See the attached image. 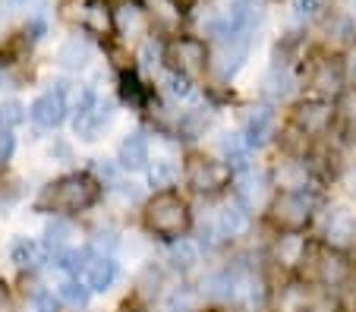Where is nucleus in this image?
I'll return each instance as SVG.
<instances>
[{
  "label": "nucleus",
  "instance_id": "1",
  "mask_svg": "<svg viewBox=\"0 0 356 312\" xmlns=\"http://www.w3.org/2000/svg\"><path fill=\"white\" fill-rule=\"evenodd\" d=\"M101 199V183L92 174H67L57 183H51L41 196V208H51L57 215H76V211L92 208Z\"/></svg>",
  "mask_w": 356,
  "mask_h": 312
},
{
  "label": "nucleus",
  "instance_id": "2",
  "mask_svg": "<svg viewBox=\"0 0 356 312\" xmlns=\"http://www.w3.org/2000/svg\"><path fill=\"white\" fill-rule=\"evenodd\" d=\"M145 227L161 240H177L189 227V205L170 190L155 192V199L145 205Z\"/></svg>",
  "mask_w": 356,
  "mask_h": 312
},
{
  "label": "nucleus",
  "instance_id": "3",
  "mask_svg": "<svg viewBox=\"0 0 356 312\" xmlns=\"http://www.w3.org/2000/svg\"><path fill=\"white\" fill-rule=\"evenodd\" d=\"M249 48H252V35H224L215 41L209 51V67L221 82H230L243 67H246Z\"/></svg>",
  "mask_w": 356,
  "mask_h": 312
},
{
  "label": "nucleus",
  "instance_id": "4",
  "mask_svg": "<svg viewBox=\"0 0 356 312\" xmlns=\"http://www.w3.org/2000/svg\"><path fill=\"white\" fill-rule=\"evenodd\" d=\"M70 82H54L51 92H41L32 104H29V120L35 123L38 129H57L63 126V120L70 117Z\"/></svg>",
  "mask_w": 356,
  "mask_h": 312
},
{
  "label": "nucleus",
  "instance_id": "5",
  "mask_svg": "<svg viewBox=\"0 0 356 312\" xmlns=\"http://www.w3.org/2000/svg\"><path fill=\"white\" fill-rule=\"evenodd\" d=\"M325 243L337 252L356 249V205L334 202L325 211Z\"/></svg>",
  "mask_w": 356,
  "mask_h": 312
},
{
  "label": "nucleus",
  "instance_id": "6",
  "mask_svg": "<svg viewBox=\"0 0 356 312\" xmlns=\"http://www.w3.org/2000/svg\"><path fill=\"white\" fill-rule=\"evenodd\" d=\"M268 208L281 231H302V227L312 221V208H316V205H312V199L302 190V192H281Z\"/></svg>",
  "mask_w": 356,
  "mask_h": 312
},
{
  "label": "nucleus",
  "instance_id": "7",
  "mask_svg": "<svg viewBox=\"0 0 356 312\" xmlns=\"http://www.w3.org/2000/svg\"><path fill=\"white\" fill-rule=\"evenodd\" d=\"M230 176H234L230 164L218 161V158H195V161H189V167H186V180L195 192L224 190V186L230 183Z\"/></svg>",
  "mask_w": 356,
  "mask_h": 312
},
{
  "label": "nucleus",
  "instance_id": "8",
  "mask_svg": "<svg viewBox=\"0 0 356 312\" xmlns=\"http://www.w3.org/2000/svg\"><path fill=\"white\" fill-rule=\"evenodd\" d=\"M234 180H236L234 196L240 199L249 211H262L271 205V176L268 174L249 167V170H243V174H236Z\"/></svg>",
  "mask_w": 356,
  "mask_h": 312
},
{
  "label": "nucleus",
  "instance_id": "9",
  "mask_svg": "<svg viewBox=\"0 0 356 312\" xmlns=\"http://www.w3.org/2000/svg\"><path fill=\"white\" fill-rule=\"evenodd\" d=\"M275 129H277V110L275 104H259L246 114V123H243V139L252 151L265 149V145L275 139Z\"/></svg>",
  "mask_w": 356,
  "mask_h": 312
},
{
  "label": "nucleus",
  "instance_id": "10",
  "mask_svg": "<svg viewBox=\"0 0 356 312\" xmlns=\"http://www.w3.org/2000/svg\"><path fill=\"white\" fill-rule=\"evenodd\" d=\"M170 60H174L177 73H199V69L209 67V48L202 38H177L170 44Z\"/></svg>",
  "mask_w": 356,
  "mask_h": 312
},
{
  "label": "nucleus",
  "instance_id": "11",
  "mask_svg": "<svg viewBox=\"0 0 356 312\" xmlns=\"http://www.w3.org/2000/svg\"><path fill=\"white\" fill-rule=\"evenodd\" d=\"M79 281H86V284L92 287V293H108L111 287L120 281V262H117L114 256H101V252L92 249V258H88Z\"/></svg>",
  "mask_w": 356,
  "mask_h": 312
},
{
  "label": "nucleus",
  "instance_id": "12",
  "mask_svg": "<svg viewBox=\"0 0 356 312\" xmlns=\"http://www.w3.org/2000/svg\"><path fill=\"white\" fill-rule=\"evenodd\" d=\"M271 186L281 192H302L309 186V167L300 158H281V161L271 167Z\"/></svg>",
  "mask_w": 356,
  "mask_h": 312
},
{
  "label": "nucleus",
  "instance_id": "13",
  "mask_svg": "<svg viewBox=\"0 0 356 312\" xmlns=\"http://www.w3.org/2000/svg\"><path fill=\"white\" fill-rule=\"evenodd\" d=\"M331 120H334V104L325 101V98H309V101H302L296 108V123L309 136H322L325 129L331 126Z\"/></svg>",
  "mask_w": 356,
  "mask_h": 312
},
{
  "label": "nucleus",
  "instance_id": "14",
  "mask_svg": "<svg viewBox=\"0 0 356 312\" xmlns=\"http://www.w3.org/2000/svg\"><path fill=\"white\" fill-rule=\"evenodd\" d=\"M215 217H218V231H221V240L240 237V233H246L249 224H252V211H249L236 196L230 199V202H224L221 208L215 211Z\"/></svg>",
  "mask_w": 356,
  "mask_h": 312
},
{
  "label": "nucleus",
  "instance_id": "15",
  "mask_svg": "<svg viewBox=\"0 0 356 312\" xmlns=\"http://www.w3.org/2000/svg\"><path fill=\"white\" fill-rule=\"evenodd\" d=\"M236 287H240V272H234V268H218V272L205 274V281H202V297L211 299V303H230V299H236Z\"/></svg>",
  "mask_w": 356,
  "mask_h": 312
},
{
  "label": "nucleus",
  "instance_id": "16",
  "mask_svg": "<svg viewBox=\"0 0 356 312\" xmlns=\"http://www.w3.org/2000/svg\"><path fill=\"white\" fill-rule=\"evenodd\" d=\"M293 88H296V76H293V69H290L287 63H281V60H277L275 67H271L268 73L262 76V95L268 98L271 104L287 101V98L293 95Z\"/></svg>",
  "mask_w": 356,
  "mask_h": 312
},
{
  "label": "nucleus",
  "instance_id": "17",
  "mask_svg": "<svg viewBox=\"0 0 356 312\" xmlns=\"http://www.w3.org/2000/svg\"><path fill=\"white\" fill-rule=\"evenodd\" d=\"M57 63H60V69H67V73L86 69L88 63H92V41H88L86 35H70L60 48H57Z\"/></svg>",
  "mask_w": 356,
  "mask_h": 312
},
{
  "label": "nucleus",
  "instance_id": "18",
  "mask_svg": "<svg viewBox=\"0 0 356 312\" xmlns=\"http://www.w3.org/2000/svg\"><path fill=\"white\" fill-rule=\"evenodd\" d=\"M117 164L123 170H148L152 155H148V139L142 133H129L117 145Z\"/></svg>",
  "mask_w": 356,
  "mask_h": 312
},
{
  "label": "nucleus",
  "instance_id": "19",
  "mask_svg": "<svg viewBox=\"0 0 356 312\" xmlns=\"http://www.w3.org/2000/svg\"><path fill=\"white\" fill-rule=\"evenodd\" d=\"M306 237H302V231H284L277 233L275 240V258L281 265H287V268H293V265H300L302 258H306Z\"/></svg>",
  "mask_w": 356,
  "mask_h": 312
},
{
  "label": "nucleus",
  "instance_id": "20",
  "mask_svg": "<svg viewBox=\"0 0 356 312\" xmlns=\"http://www.w3.org/2000/svg\"><path fill=\"white\" fill-rule=\"evenodd\" d=\"M114 28H117L120 35H127V38H136V35H142V32L148 28L145 10H142L139 3H133V0L120 3V7L114 10Z\"/></svg>",
  "mask_w": 356,
  "mask_h": 312
},
{
  "label": "nucleus",
  "instance_id": "21",
  "mask_svg": "<svg viewBox=\"0 0 356 312\" xmlns=\"http://www.w3.org/2000/svg\"><path fill=\"white\" fill-rule=\"evenodd\" d=\"M347 63L341 60H322L316 67V76H312V85L318 88V92H331V95H337V92H343V82H347Z\"/></svg>",
  "mask_w": 356,
  "mask_h": 312
},
{
  "label": "nucleus",
  "instance_id": "22",
  "mask_svg": "<svg viewBox=\"0 0 356 312\" xmlns=\"http://www.w3.org/2000/svg\"><path fill=\"white\" fill-rule=\"evenodd\" d=\"M79 22L95 35H108L114 28V13L108 10L104 0H86L79 10Z\"/></svg>",
  "mask_w": 356,
  "mask_h": 312
},
{
  "label": "nucleus",
  "instance_id": "23",
  "mask_svg": "<svg viewBox=\"0 0 356 312\" xmlns=\"http://www.w3.org/2000/svg\"><path fill=\"white\" fill-rule=\"evenodd\" d=\"M168 258L174 268L180 272H193L195 265L202 262V246L199 240H189V237H177L168 243Z\"/></svg>",
  "mask_w": 356,
  "mask_h": 312
},
{
  "label": "nucleus",
  "instance_id": "24",
  "mask_svg": "<svg viewBox=\"0 0 356 312\" xmlns=\"http://www.w3.org/2000/svg\"><path fill=\"white\" fill-rule=\"evenodd\" d=\"M114 117H117V101H98V108H95V114L88 117L86 123H82L76 133H79L86 142H95V139H101V133L104 129H111V123H114Z\"/></svg>",
  "mask_w": 356,
  "mask_h": 312
},
{
  "label": "nucleus",
  "instance_id": "25",
  "mask_svg": "<svg viewBox=\"0 0 356 312\" xmlns=\"http://www.w3.org/2000/svg\"><path fill=\"white\" fill-rule=\"evenodd\" d=\"M73 221L63 215H54L51 221L44 224V249L47 256L51 252H60V249H70V237H73Z\"/></svg>",
  "mask_w": 356,
  "mask_h": 312
},
{
  "label": "nucleus",
  "instance_id": "26",
  "mask_svg": "<svg viewBox=\"0 0 356 312\" xmlns=\"http://www.w3.org/2000/svg\"><path fill=\"white\" fill-rule=\"evenodd\" d=\"M177 176H180V164L170 161V158H155V161L148 164V186L155 192H164L177 183Z\"/></svg>",
  "mask_w": 356,
  "mask_h": 312
},
{
  "label": "nucleus",
  "instance_id": "27",
  "mask_svg": "<svg viewBox=\"0 0 356 312\" xmlns=\"http://www.w3.org/2000/svg\"><path fill=\"white\" fill-rule=\"evenodd\" d=\"M10 258H13L16 268H35L38 262L47 258V249H44V243H35V240L22 237L10 246Z\"/></svg>",
  "mask_w": 356,
  "mask_h": 312
},
{
  "label": "nucleus",
  "instance_id": "28",
  "mask_svg": "<svg viewBox=\"0 0 356 312\" xmlns=\"http://www.w3.org/2000/svg\"><path fill=\"white\" fill-rule=\"evenodd\" d=\"M211 126H215V110H209V108L186 110V114L180 117V129L186 133V139H202Z\"/></svg>",
  "mask_w": 356,
  "mask_h": 312
},
{
  "label": "nucleus",
  "instance_id": "29",
  "mask_svg": "<svg viewBox=\"0 0 356 312\" xmlns=\"http://www.w3.org/2000/svg\"><path fill=\"white\" fill-rule=\"evenodd\" d=\"M57 297H60V303L73 306V309H86L92 303V287L79 278H67L57 284Z\"/></svg>",
  "mask_w": 356,
  "mask_h": 312
},
{
  "label": "nucleus",
  "instance_id": "30",
  "mask_svg": "<svg viewBox=\"0 0 356 312\" xmlns=\"http://www.w3.org/2000/svg\"><path fill=\"white\" fill-rule=\"evenodd\" d=\"M98 101H101V98H98V92H95L92 85H82L79 92H76V101L70 104V114H73V126H76V129H79L82 123H86L88 117L95 114Z\"/></svg>",
  "mask_w": 356,
  "mask_h": 312
},
{
  "label": "nucleus",
  "instance_id": "31",
  "mask_svg": "<svg viewBox=\"0 0 356 312\" xmlns=\"http://www.w3.org/2000/svg\"><path fill=\"white\" fill-rule=\"evenodd\" d=\"M202 290H195V287H174L170 290V297H168V309L170 312H195L202 306Z\"/></svg>",
  "mask_w": 356,
  "mask_h": 312
},
{
  "label": "nucleus",
  "instance_id": "32",
  "mask_svg": "<svg viewBox=\"0 0 356 312\" xmlns=\"http://www.w3.org/2000/svg\"><path fill=\"white\" fill-rule=\"evenodd\" d=\"M161 88H164V95L174 98V101H186V98L193 95V79H189L186 73L168 69V73L161 76Z\"/></svg>",
  "mask_w": 356,
  "mask_h": 312
},
{
  "label": "nucleus",
  "instance_id": "33",
  "mask_svg": "<svg viewBox=\"0 0 356 312\" xmlns=\"http://www.w3.org/2000/svg\"><path fill=\"white\" fill-rule=\"evenodd\" d=\"M347 278H350V265L343 262V258H325V265H322V281L325 284L341 287Z\"/></svg>",
  "mask_w": 356,
  "mask_h": 312
},
{
  "label": "nucleus",
  "instance_id": "34",
  "mask_svg": "<svg viewBox=\"0 0 356 312\" xmlns=\"http://www.w3.org/2000/svg\"><path fill=\"white\" fill-rule=\"evenodd\" d=\"M325 3H328V0H290V10H293V16L300 22H312L322 16Z\"/></svg>",
  "mask_w": 356,
  "mask_h": 312
},
{
  "label": "nucleus",
  "instance_id": "35",
  "mask_svg": "<svg viewBox=\"0 0 356 312\" xmlns=\"http://www.w3.org/2000/svg\"><path fill=\"white\" fill-rule=\"evenodd\" d=\"M26 120V108L19 101H3L0 104V129H13Z\"/></svg>",
  "mask_w": 356,
  "mask_h": 312
},
{
  "label": "nucleus",
  "instance_id": "36",
  "mask_svg": "<svg viewBox=\"0 0 356 312\" xmlns=\"http://www.w3.org/2000/svg\"><path fill=\"white\" fill-rule=\"evenodd\" d=\"M309 309V299L300 287H284V297H281V312H306Z\"/></svg>",
  "mask_w": 356,
  "mask_h": 312
},
{
  "label": "nucleus",
  "instance_id": "37",
  "mask_svg": "<svg viewBox=\"0 0 356 312\" xmlns=\"http://www.w3.org/2000/svg\"><path fill=\"white\" fill-rule=\"evenodd\" d=\"M114 192L123 199V202H129V205H139L142 199H145V192H142V186H139V183H133V180H127V176H120V180H117Z\"/></svg>",
  "mask_w": 356,
  "mask_h": 312
},
{
  "label": "nucleus",
  "instance_id": "38",
  "mask_svg": "<svg viewBox=\"0 0 356 312\" xmlns=\"http://www.w3.org/2000/svg\"><path fill=\"white\" fill-rule=\"evenodd\" d=\"M32 306H35V312H57L60 309V297L54 290H38L32 297Z\"/></svg>",
  "mask_w": 356,
  "mask_h": 312
},
{
  "label": "nucleus",
  "instance_id": "39",
  "mask_svg": "<svg viewBox=\"0 0 356 312\" xmlns=\"http://www.w3.org/2000/svg\"><path fill=\"white\" fill-rule=\"evenodd\" d=\"M123 98H127L133 108H139L142 104V85H139V79H136L133 73L123 76Z\"/></svg>",
  "mask_w": 356,
  "mask_h": 312
},
{
  "label": "nucleus",
  "instance_id": "40",
  "mask_svg": "<svg viewBox=\"0 0 356 312\" xmlns=\"http://www.w3.org/2000/svg\"><path fill=\"white\" fill-rule=\"evenodd\" d=\"M26 32H29V38H32V41H41V38H44V32H47V16H44V10H38V13L29 19Z\"/></svg>",
  "mask_w": 356,
  "mask_h": 312
},
{
  "label": "nucleus",
  "instance_id": "41",
  "mask_svg": "<svg viewBox=\"0 0 356 312\" xmlns=\"http://www.w3.org/2000/svg\"><path fill=\"white\" fill-rule=\"evenodd\" d=\"M16 151V136H13V129H0V164L10 161Z\"/></svg>",
  "mask_w": 356,
  "mask_h": 312
},
{
  "label": "nucleus",
  "instance_id": "42",
  "mask_svg": "<svg viewBox=\"0 0 356 312\" xmlns=\"http://www.w3.org/2000/svg\"><path fill=\"white\" fill-rule=\"evenodd\" d=\"M51 158L60 164L73 161V149H70V142H63V139H54V145H51Z\"/></svg>",
  "mask_w": 356,
  "mask_h": 312
},
{
  "label": "nucleus",
  "instance_id": "43",
  "mask_svg": "<svg viewBox=\"0 0 356 312\" xmlns=\"http://www.w3.org/2000/svg\"><path fill=\"white\" fill-rule=\"evenodd\" d=\"M343 192H347V199L356 205V164H350V167L343 170Z\"/></svg>",
  "mask_w": 356,
  "mask_h": 312
},
{
  "label": "nucleus",
  "instance_id": "44",
  "mask_svg": "<svg viewBox=\"0 0 356 312\" xmlns=\"http://www.w3.org/2000/svg\"><path fill=\"white\" fill-rule=\"evenodd\" d=\"M0 312H10V293L0 287Z\"/></svg>",
  "mask_w": 356,
  "mask_h": 312
},
{
  "label": "nucleus",
  "instance_id": "45",
  "mask_svg": "<svg viewBox=\"0 0 356 312\" xmlns=\"http://www.w3.org/2000/svg\"><path fill=\"white\" fill-rule=\"evenodd\" d=\"M306 312H334V309H331L328 303H312V306H309V309H306Z\"/></svg>",
  "mask_w": 356,
  "mask_h": 312
},
{
  "label": "nucleus",
  "instance_id": "46",
  "mask_svg": "<svg viewBox=\"0 0 356 312\" xmlns=\"http://www.w3.org/2000/svg\"><path fill=\"white\" fill-rule=\"evenodd\" d=\"M243 312H246V309H243Z\"/></svg>",
  "mask_w": 356,
  "mask_h": 312
}]
</instances>
